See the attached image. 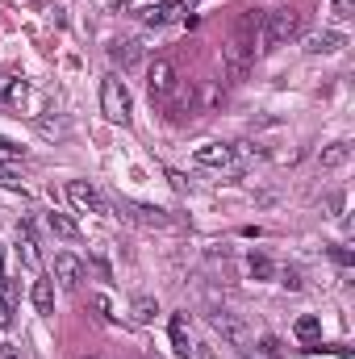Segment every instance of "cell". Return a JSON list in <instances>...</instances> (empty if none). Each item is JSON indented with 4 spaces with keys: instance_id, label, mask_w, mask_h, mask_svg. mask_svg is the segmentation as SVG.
Returning a JSON list of instances; mask_svg holds the SVG:
<instances>
[{
    "instance_id": "25",
    "label": "cell",
    "mask_w": 355,
    "mask_h": 359,
    "mask_svg": "<svg viewBox=\"0 0 355 359\" xmlns=\"http://www.w3.org/2000/svg\"><path fill=\"white\" fill-rule=\"evenodd\" d=\"M330 259H335L339 268H351V251H347V247H335V251H330Z\"/></svg>"
},
{
    "instance_id": "26",
    "label": "cell",
    "mask_w": 355,
    "mask_h": 359,
    "mask_svg": "<svg viewBox=\"0 0 355 359\" xmlns=\"http://www.w3.org/2000/svg\"><path fill=\"white\" fill-rule=\"evenodd\" d=\"M8 326H13V313H8V305L0 301V330H8Z\"/></svg>"
},
{
    "instance_id": "16",
    "label": "cell",
    "mask_w": 355,
    "mask_h": 359,
    "mask_svg": "<svg viewBox=\"0 0 355 359\" xmlns=\"http://www.w3.org/2000/svg\"><path fill=\"white\" fill-rule=\"evenodd\" d=\"M113 63H121V67H130V63H138L142 59V42H134V38H126V42H117L113 50Z\"/></svg>"
},
{
    "instance_id": "9",
    "label": "cell",
    "mask_w": 355,
    "mask_h": 359,
    "mask_svg": "<svg viewBox=\"0 0 355 359\" xmlns=\"http://www.w3.org/2000/svg\"><path fill=\"white\" fill-rule=\"evenodd\" d=\"M343 46H347V38H343L339 29H322V34L305 38V50H309V55H335V50H343Z\"/></svg>"
},
{
    "instance_id": "8",
    "label": "cell",
    "mask_w": 355,
    "mask_h": 359,
    "mask_svg": "<svg viewBox=\"0 0 355 359\" xmlns=\"http://www.w3.org/2000/svg\"><path fill=\"white\" fill-rule=\"evenodd\" d=\"M17 243H21V264L29 271H38L42 255H38V238H34V226L29 222H17Z\"/></svg>"
},
{
    "instance_id": "18",
    "label": "cell",
    "mask_w": 355,
    "mask_h": 359,
    "mask_svg": "<svg viewBox=\"0 0 355 359\" xmlns=\"http://www.w3.org/2000/svg\"><path fill=\"white\" fill-rule=\"evenodd\" d=\"M247 271H251V280H272V276H276V268H272L267 255H251V259H247Z\"/></svg>"
},
{
    "instance_id": "10",
    "label": "cell",
    "mask_w": 355,
    "mask_h": 359,
    "mask_svg": "<svg viewBox=\"0 0 355 359\" xmlns=\"http://www.w3.org/2000/svg\"><path fill=\"white\" fill-rule=\"evenodd\" d=\"M347 159H351V142H347V138H339V142L322 147V155H318V168H322V172H335V168H343Z\"/></svg>"
},
{
    "instance_id": "14",
    "label": "cell",
    "mask_w": 355,
    "mask_h": 359,
    "mask_svg": "<svg viewBox=\"0 0 355 359\" xmlns=\"http://www.w3.org/2000/svg\"><path fill=\"white\" fill-rule=\"evenodd\" d=\"M155 313H159V301H155V297H134V301H130V318H134L138 326L155 322Z\"/></svg>"
},
{
    "instance_id": "5",
    "label": "cell",
    "mask_w": 355,
    "mask_h": 359,
    "mask_svg": "<svg viewBox=\"0 0 355 359\" xmlns=\"http://www.w3.org/2000/svg\"><path fill=\"white\" fill-rule=\"evenodd\" d=\"M147 88H151L155 100H168V96L176 92V67H172L168 59H155L151 72H147Z\"/></svg>"
},
{
    "instance_id": "22",
    "label": "cell",
    "mask_w": 355,
    "mask_h": 359,
    "mask_svg": "<svg viewBox=\"0 0 355 359\" xmlns=\"http://www.w3.org/2000/svg\"><path fill=\"white\" fill-rule=\"evenodd\" d=\"M21 176H17V168H0V188H17Z\"/></svg>"
},
{
    "instance_id": "24",
    "label": "cell",
    "mask_w": 355,
    "mask_h": 359,
    "mask_svg": "<svg viewBox=\"0 0 355 359\" xmlns=\"http://www.w3.org/2000/svg\"><path fill=\"white\" fill-rule=\"evenodd\" d=\"M280 284H284V288H301L305 280H301V271L297 268H284V280H280Z\"/></svg>"
},
{
    "instance_id": "27",
    "label": "cell",
    "mask_w": 355,
    "mask_h": 359,
    "mask_svg": "<svg viewBox=\"0 0 355 359\" xmlns=\"http://www.w3.org/2000/svg\"><path fill=\"white\" fill-rule=\"evenodd\" d=\"M168 180H172V188H180V192H184V188H188V180L180 176V172H168Z\"/></svg>"
},
{
    "instance_id": "17",
    "label": "cell",
    "mask_w": 355,
    "mask_h": 359,
    "mask_svg": "<svg viewBox=\"0 0 355 359\" xmlns=\"http://www.w3.org/2000/svg\"><path fill=\"white\" fill-rule=\"evenodd\" d=\"M180 8H184L180 0H168V4H159V8H147V13H142V21H147V25H168Z\"/></svg>"
},
{
    "instance_id": "19",
    "label": "cell",
    "mask_w": 355,
    "mask_h": 359,
    "mask_svg": "<svg viewBox=\"0 0 355 359\" xmlns=\"http://www.w3.org/2000/svg\"><path fill=\"white\" fill-rule=\"evenodd\" d=\"M318 334H322V322H318V318H297V339L318 343Z\"/></svg>"
},
{
    "instance_id": "1",
    "label": "cell",
    "mask_w": 355,
    "mask_h": 359,
    "mask_svg": "<svg viewBox=\"0 0 355 359\" xmlns=\"http://www.w3.org/2000/svg\"><path fill=\"white\" fill-rule=\"evenodd\" d=\"M100 113H105L113 126H130V117H134V100H130L126 80L109 76V80L100 84Z\"/></svg>"
},
{
    "instance_id": "2",
    "label": "cell",
    "mask_w": 355,
    "mask_h": 359,
    "mask_svg": "<svg viewBox=\"0 0 355 359\" xmlns=\"http://www.w3.org/2000/svg\"><path fill=\"white\" fill-rule=\"evenodd\" d=\"M264 46L260 50H280L284 42H293L297 38V29H301V17L293 13V8H276V13H264Z\"/></svg>"
},
{
    "instance_id": "29",
    "label": "cell",
    "mask_w": 355,
    "mask_h": 359,
    "mask_svg": "<svg viewBox=\"0 0 355 359\" xmlns=\"http://www.w3.org/2000/svg\"><path fill=\"white\" fill-rule=\"evenodd\" d=\"M84 359H96V355H84Z\"/></svg>"
},
{
    "instance_id": "11",
    "label": "cell",
    "mask_w": 355,
    "mask_h": 359,
    "mask_svg": "<svg viewBox=\"0 0 355 359\" xmlns=\"http://www.w3.org/2000/svg\"><path fill=\"white\" fill-rule=\"evenodd\" d=\"M29 301H34V309H38V313H55V280L38 276V280H34V288H29Z\"/></svg>"
},
{
    "instance_id": "12",
    "label": "cell",
    "mask_w": 355,
    "mask_h": 359,
    "mask_svg": "<svg viewBox=\"0 0 355 359\" xmlns=\"http://www.w3.org/2000/svg\"><path fill=\"white\" fill-rule=\"evenodd\" d=\"M121 213H130V217H134V222H142V226H168V222H172L163 209H151V205H130V201H121Z\"/></svg>"
},
{
    "instance_id": "4",
    "label": "cell",
    "mask_w": 355,
    "mask_h": 359,
    "mask_svg": "<svg viewBox=\"0 0 355 359\" xmlns=\"http://www.w3.org/2000/svg\"><path fill=\"white\" fill-rule=\"evenodd\" d=\"M209 322H213V330H217L226 343H234V347H243V343L251 339L247 322H243L239 313H230V309H217V313H209Z\"/></svg>"
},
{
    "instance_id": "7",
    "label": "cell",
    "mask_w": 355,
    "mask_h": 359,
    "mask_svg": "<svg viewBox=\"0 0 355 359\" xmlns=\"http://www.w3.org/2000/svg\"><path fill=\"white\" fill-rule=\"evenodd\" d=\"M201 168H230L234 163V147L230 142H205V147H196V155H192Z\"/></svg>"
},
{
    "instance_id": "20",
    "label": "cell",
    "mask_w": 355,
    "mask_h": 359,
    "mask_svg": "<svg viewBox=\"0 0 355 359\" xmlns=\"http://www.w3.org/2000/svg\"><path fill=\"white\" fill-rule=\"evenodd\" d=\"M330 17H335V21H351L355 17V0H330Z\"/></svg>"
},
{
    "instance_id": "23",
    "label": "cell",
    "mask_w": 355,
    "mask_h": 359,
    "mask_svg": "<svg viewBox=\"0 0 355 359\" xmlns=\"http://www.w3.org/2000/svg\"><path fill=\"white\" fill-rule=\"evenodd\" d=\"M260 355L276 359V355H280V343H276V339H260Z\"/></svg>"
},
{
    "instance_id": "3",
    "label": "cell",
    "mask_w": 355,
    "mask_h": 359,
    "mask_svg": "<svg viewBox=\"0 0 355 359\" xmlns=\"http://www.w3.org/2000/svg\"><path fill=\"white\" fill-rule=\"evenodd\" d=\"M67 201H72L80 213H105V209H109L105 196H100V188L88 184V180H72V184H67Z\"/></svg>"
},
{
    "instance_id": "13",
    "label": "cell",
    "mask_w": 355,
    "mask_h": 359,
    "mask_svg": "<svg viewBox=\"0 0 355 359\" xmlns=\"http://www.w3.org/2000/svg\"><path fill=\"white\" fill-rule=\"evenodd\" d=\"M46 226H51V234H59V238H80V226H76L67 213H59V209L46 213Z\"/></svg>"
},
{
    "instance_id": "6",
    "label": "cell",
    "mask_w": 355,
    "mask_h": 359,
    "mask_svg": "<svg viewBox=\"0 0 355 359\" xmlns=\"http://www.w3.org/2000/svg\"><path fill=\"white\" fill-rule=\"evenodd\" d=\"M55 276H59V284L80 288V280L88 276V268H84V259H76L72 251H59V255H55Z\"/></svg>"
},
{
    "instance_id": "28",
    "label": "cell",
    "mask_w": 355,
    "mask_h": 359,
    "mask_svg": "<svg viewBox=\"0 0 355 359\" xmlns=\"http://www.w3.org/2000/svg\"><path fill=\"white\" fill-rule=\"evenodd\" d=\"M0 276H4V243H0Z\"/></svg>"
},
{
    "instance_id": "15",
    "label": "cell",
    "mask_w": 355,
    "mask_h": 359,
    "mask_svg": "<svg viewBox=\"0 0 355 359\" xmlns=\"http://www.w3.org/2000/svg\"><path fill=\"white\" fill-rule=\"evenodd\" d=\"M172 347H176L180 355H192V334H188V318L184 313L172 318Z\"/></svg>"
},
{
    "instance_id": "21",
    "label": "cell",
    "mask_w": 355,
    "mask_h": 359,
    "mask_svg": "<svg viewBox=\"0 0 355 359\" xmlns=\"http://www.w3.org/2000/svg\"><path fill=\"white\" fill-rule=\"evenodd\" d=\"M21 151H25V147H17V142H8V138L0 134V159H21Z\"/></svg>"
}]
</instances>
